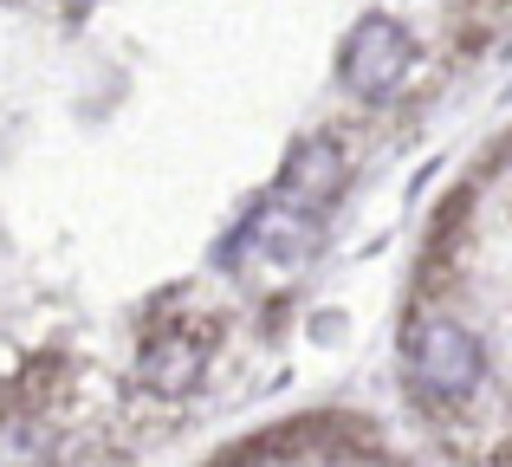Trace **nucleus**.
I'll use <instances>...</instances> for the list:
<instances>
[{
    "instance_id": "obj_4",
    "label": "nucleus",
    "mask_w": 512,
    "mask_h": 467,
    "mask_svg": "<svg viewBox=\"0 0 512 467\" xmlns=\"http://www.w3.org/2000/svg\"><path fill=\"white\" fill-rule=\"evenodd\" d=\"M279 195L286 202H299V208H331L344 195V150L331 137H305L299 150L286 156V176H279Z\"/></svg>"
},
{
    "instance_id": "obj_3",
    "label": "nucleus",
    "mask_w": 512,
    "mask_h": 467,
    "mask_svg": "<svg viewBox=\"0 0 512 467\" xmlns=\"http://www.w3.org/2000/svg\"><path fill=\"white\" fill-rule=\"evenodd\" d=\"M318 240H325V221H318L312 208L286 202V195H266V202L247 215V228H240V247H247L253 260H266V266H299V260H312Z\"/></svg>"
},
{
    "instance_id": "obj_5",
    "label": "nucleus",
    "mask_w": 512,
    "mask_h": 467,
    "mask_svg": "<svg viewBox=\"0 0 512 467\" xmlns=\"http://www.w3.org/2000/svg\"><path fill=\"white\" fill-rule=\"evenodd\" d=\"M137 377H143V390H156V396L195 390V377H201V344H195V331H156V338L137 351Z\"/></svg>"
},
{
    "instance_id": "obj_2",
    "label": "nucleus",
    "mask_w": 512,
    "mask_h": 467,
    "mask_svg": "<svg viewBox=\"0 0 512 467\" xmlns=\"http://www.w3.org/2000/svg\"><path fill=\"white\" fill-rule=\"evenodd\" d=\"M402 78H409V33H402L389 13H363L344 39V85L357 91V98L383 104V98L402 91Z\"/></svg>"
},
{
    "instance_id": "obj_1",
    "label": "nucleus",
    "mask_w": 512,
    "mask_h": 467,
    "mask_svg": "<svg viewBox=\"0 0 512 467\" xmlns=\"http://www.w3.org/2000/svg\"><path fill=\"white\" fill-rule=\"evenodd\" d=\"M409 370L428 403H467L487 377V351L461 318H422L409 338Z\"/></svg>"
}]
</instances>
